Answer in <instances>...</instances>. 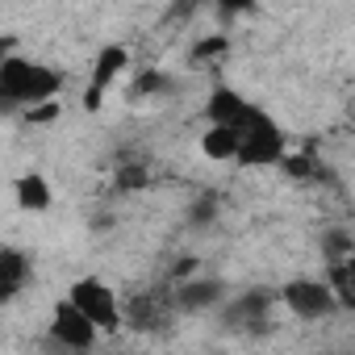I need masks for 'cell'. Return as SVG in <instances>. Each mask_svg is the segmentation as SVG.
<instances>
[{
    "label": "cell",
    "mask_w": 355,
    "mask_h": 355,
    "mask_svg": "<svg viewBox=\"0 0 355 355\" xmlns=\"http://www.w3.org/2000/svg\"><path fill=\"white\" fill-rule=\"evenodd\" d=\"M67 88V71L42 59H30L26 51L9 55L0 67V109H34L46 101H59V92Z\"/></svg>",
    "instance_id": "cell-1"
},
{
    "label": "cell",
    "mask_w": 355,
    "mask_h": 355,
    "mask_svg": "<svg viewBox=\"0 0 355 355\" xmlns=\"http://www.w3.org/2000/svg\"><path fill=\"white\" fill-rule=\"evenodd\" d=\"M234 138H239V150H234V163L239 167H276L284 155H288V134L284 125L251 101V109L243 113V121L234 125Z\"/></svg>",
    "instance_id": "cell-2"
},
{
    "label": "cell",
    "mask_w": 355,
    "mask_h": 355,
    "mask_svg": "<svg viewBox=\"0 0 355 355\" xmlns=\"http://www.w3.org/2000/svg\"><path fill=\"white\" fill-rule=\"evenodd\" d=\"M276 305H284L301 322H326L338 313V301L322 276H293L276 288Z\"/></svg>",
    "instance_id": "cell-3"
},
{
    "label": "cell",
    "mask_w": 355,
    "mask_h": 355,
    "mask_svg": "<svg viewBox=\"0 0 355 355\" xmlns=\"http://www.w3.org/2000/svg\"><path fill=\"white\" fill-rule=\"evenodd\" d=\"M63 301H71L101 334H117V330H121V297H117L101 276H80V280H71V288H67Z\"/></svg>",
    "instance_id": "cell-4"
},
{
    "label": "cell",
    "mask_w": 355,
    "mask_h": 355,
    "mask_svg": "<svg viewBox=\"0 0 355 355\" xmlns=\"http://www.w3.org/2000/svg\"><path fill=\"white\" fill-rule=\"evenodd\" d=\"M51 338H55L63 351H71V355H88V351L101 343V330H96L71 301H55V309H51Z\"/></svg>",
    "instance_id": "cell-5"
},
{
    "label": "cell",
    "mask_w": 355,
    "mask_h": 355,
    "mask_svg": "<svg viewBox=\"0 0 355 355\" xmlns=\"http://www.w3.org/2000/svg\"><path fill=\"white\" fill-rule=\"evenodd\" d=\"M130 71V51L121 46V42H109V46H101L96 51V59H92V71H88V88H84V105L88 109H101V101H105V92L121 80Z\"/></svg>",
    "instance_id": "cell-6"
},
{
    "label": "cell",
    "mask_w": 355,
    "mask_h": 355,
    "mask_svg": "<svg viewBox=\"0 0 355 355\" xmlns=\"http://www.w3.org/2000/svg\"><path fill=\"white\" fill-rule=\"evenodd\" d=\"M30 284H34V259L21 247L0 243V305L17 301Z\"/></svg>",
    "instance_id": "cell-7"
},
{
    "label": "cell",
    "mask_w": 355,
    "mask_h": 355,
    "mask_svg": "<svg viewBox=\"0 0 355 355\" xmlns=\"http://www.w3.org/2000/svg\"><path fill=\"white\" fill-rule=\"evenodd\" d=\"M272 305H276V288H251V293H243L239 301L226 305V322L239 326V330H247V334H255V330L268 326Z\"/></svg>",
    "instance_id": "cell-8"
},
{
    "label": "cell",
    "mask_w": 355,
    "mask_h": 355,
    "mask_svg": "<svg viewBox=\"0 0 355 355\" xmlns=\"http://www.w3.org/2000/svg\"><path fill=\"white\" fill-rule=\"evenodd\" d=\"M13 201H17L21 214H46L55 205V189L42 171H26L13 180Z\"/></svg>",
    "instance_id": "cell-9"
},
{
    "label": "cell",
    "mask_w": 355,
    "mask_h": 355,
    "mask_svg": "<svg viewBox=\"0 0 355 355\" xmlns=\"http://www.w3.org/2000/svg\"><path fill=\"white\" fill-rule=\"evenodd\" d=\"M251 109V101L234 88H214L209 101H205V125H222V130H234L243 121V113Z\"/></svg>",
    "instance_id": "cell-10"
},
{
    "label": "cell",
    "mask_w": 355,
    "mask_h": 355,
    "mask_svg": "<svg viewBox=\"0 0 355 355\" xmlns=\"http://www.w3.org/2000/svg\"><path fill=\"white\" fill-rule=\"evenodd\" d=\"M222 297H226V284H222V280H201V276H189L180 288H175V309L201 313V309L218 305Z\"/></svg>",
    "instance_id": "cell-11"
},
{
    "label": "cell",
    "mask_w": 355,
    "mask_h": 355,
    "mask_svg": "<svg viewBox=\"0 0 355 355\" xmlns=\"http://www.w3.org/2000/svg\"><path fill=\"white\" fill-rule=\"evenodd\" d=\"M234 150H239L234 130L205 125V134H201V155H205V159H214V163H234Z\"/></svg>",
    "instance_id": "cell-12"
},
{
    "label": "cell",
    "mask_w": 355,
    "mask_h": 355,
    "mask_svg": "<svg viewBox=\"0 0 355 355\" xmlns=\"http://www.w3.org/2000/svg\"><path fill=\"white\" fill-rule=\"evenodd\" d=\"M276 167H280L284 175H293V180H318V175H322V171H318V159H313L309 150H293V146H288V155H284Z\"/></svg>",
    "instance_id": "cell-13"
},
{
    "label": "cell",
    "mask_w": 355,
    "mask_h": 355,
    "mask_svg": "<svg viewBox=\"0 0 355 355\" xmlns=\"http://www.w3.org/2000/svg\"><path fill=\"white\" fill-rule=\"evenodd\" d=\"M230 51V38L226 34H214V38H201L189 55H193V63H209V59H222Z\"/></svg>",
    "instance_id": "cell-14"
},
{
    "label": "cell",
    "mask_w": 355,
    "mask_h": 355,
    "mask_svg": "<svg viewBox=\"0 0 355 355\" xmlns=\"http://www.w3.org/2000/svg\"><path fill=\"white\" fill-rule=\"evenodd\" d=\"M59 113H63V105H59V101H46V105L26 109L21 121H30V125H51V121H59Z\"/></svg>",
    "instance_id": "cell-15"
},
{
    "label": "cell",
    "mask_w": 355,
    "mask_h": 355,
    "mask_svg": "<svg viewBox=\"0 0 355 355\" xmlns=\"http://www.w3.org/2000/svg\"><path fill=\"white\" fill-rule=\"evenodd\" d=\"M171 88V80L163 76V71H142L138 80H134V96H146V92H167Z\"/></svg>",
    "instance_id": "cell-16"
},
{
    "label": "cell",
    "mask_w": 355,
    "mask_h": 355,
    "mask_svg": "<svg viewBox=\"0 0 355 355\" xmlns=\"http://www.w3.org/2000/svg\"><path fill=\"white\" fill-rule=\"evenodd\" d=\"M17 51H21V42H17L13 34H0V67H5V59L17 55Z\"/></svg>",
    "instance_id": "cell-17"
}]
</instances>
